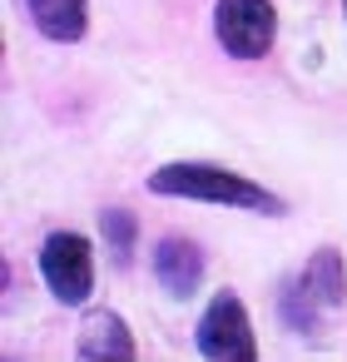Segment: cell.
I'll return each mask as SVG.
<instances>
[{
  "instance_id": "cell-7",
  "label": "cell",
  "mask_w": 347,
  "mask_h": 362,
  "mask_svg": "<svg viewBox=\"0 0 347 362\" xmlns=\"http://www.w3.org/2000/svg\"><path fill=\"white\" fill-rule=\"evenodd\" d=\"M25 6H30V21L40 25V35H50L60 45L85 35V16H90L85 0H25Z\"/></svg>"
},
{
  "instance_id": "cell-9",
  "label": "cell",
  "mask_w": 347,
  "mask_h": 362,
  "mask_svg": "<svg viewBox=\"0 0 347 362\" xmlns=\"http://www.w3.org/2000/svg\"><path fill=\"white\" fill-rule=\"evenodd\" d=\"M278 308H283V317H288V327L293 332H317V298L293 278V283H283V293H278Z\"/></svg>"
},
{
  "instance_id": "cell-8",
  "label": "cell",
  "mask_w": 347,
  "mask_h": 362,
  "mask_svg": "<svg viewBox=\"0 0 347 362\" xmlns=\"http://www.w3.org/2000/svg\"><path fill=\"white\" fill-rule=\"evenodd\" d=\"M298 283L317 298V308H337L342 303V293H347V278H342V258L332 253V248H317L312 258H307V268L298 273Z\"/></svg>"
},
{
  "instance_id": "cell-4",
  "label": "cell",
  "mask_w": 347,
  "mask_h": 362,
  "mask_svg": "<svg viewBox=\"0 0 347 362\" xmlns=\"http://www.w3.org/2000/svg\"><path fill=\"white\" fill-rule=\"evenodd\" d=\"M40 273H45V283L60 303H85L90 288H95L90 243L80 233H50L45 248H40Z\"/></svg>"
},
{
  "instance_id": "cell-2",
  "label": "cell",
  "mask_w": 347,
  "mask_h": 362,
  "mask_svg": "<svg viewBox=\"0 0 347 362\" xmlns=\"http://www.w3.org/2000/svg\"><path fill=\"white\" fill-rule=\"evenodd\" d=\"M199 352L213 357V362H253L258 357L253 322H248V313L233 293H218L208 303V313L199 317Z\"/></svg>"
},
{
  "instance_id": "cell-6",
  "label": "cell",
  "mask_w": 347,
  "mask_h": 362,
  "mask_svg": "<svg viewBox=\"0 0 347 362\" xmlns=\"http://www.w3.org/2000/svg\"><path fill=\"white\" fill-rule=\"evenodd\" d=\"M80 357H119V362L134 357V337H129L124 317L110 313V308L85 313V322H80Z\"/></svg>"
},
{
  "instance_id": "cell-3",
  "label": "cell",
  "mask_w": 347,
  "mask_h": 362,
  "mask_svg": "<svg viewBox=\"0 0 347 362\" xmlns=\"http://www.w3.org/2000/svg\"><path fill=\"white\" fill-rule=\"evenodd\" d=\"M213 30H218V45H223L228 55L258 60V55H268V45H273L278 16H273L268 0H218Z\"/></svg>"
},
{
  "instance_id": "cell-5",
  "label": "cell",
  "mask_w": 347,
  "mask_h": 362,
  "mask_svg": "<svg viewBox=\"0 0 347 362\" xmlns=\"http://www.w3.org/2000/svg\"><path fill=\"white\" fill-rule=\"evenodd\" d=\"M154 278L164 293L174 298H189L199 283H204V253L189 243V238H164L154 248Z\"/></svg>"
},
{
  "instance_id": "cell-1",
  "label": "cell",
  "mask_w": 347,
  "mask_h": 362,
  "mask_svg": "<svg viewBox=\"0 0 347 362\" xmlns=\"http://www.w3.org/2000/svg\"><path fill=\"white\" fill-rule=\"evenodd\" d=\"M154 194H174V199H204V204H223V209H258V214H283V199L268 194L263 184L218 169V164H164L149 174Z\"/></svg>"
},
{
  "instance_id": "cell-10",
  "label": "cell",
  "mask_w": 347,
  "mask_h": 362,
  "mask_svg": "<svg viewBox=\"0 0 347 362\" xmlns=\"http://www.w3.org/2000/svg\"><path fill=\"white\" fill-rule=\"evenodd\" d=\"M100 228H105V243H110L114 263H129V253H134V214L105 209V214H100Z\"/></svg>"
}]
</instances>
